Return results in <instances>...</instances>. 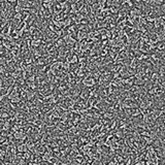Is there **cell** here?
Wrapping results in <instances>:
<instances>
[{"mask_svg":"<svg viewBox=\"0 0 165 165\" xmlns=\"http://www.w3.org/2000/svg\"><path fill=\"white\" fill-rule=\"evenodd\" d=\"M160 80V75L158 73V71H153L152 74L150 75V82L151 83H155Z\"/></svg>","mask_w":165,"mask_h":165,"instance_id":"obj_1","label":"cell"},{"mask_svg":"<svg viewBox=\"0 0 165 165\" xmlns=\"http://www.w3.org/2000/svg\"><path fill=\"white\" fill-rule=\"evenodd\" d=\"M71 1H74V0H71Z\"/></svg>","mask_w":165,"mask_h":165,"instance_id":"obj_4","label":"cell"},{"mask_svg":"<svg viewBox=\"0 0 165 165\" xmlns=\"http://www.w3.org/2000/svg\"><path fill=\"white\" fill-rule=\"evenodd\" d=\"M16 1H18V0H7V2H10V3H15Z\"/></svg>","mask_w":165,"mask_h":165,"instance_id":"obj_3","label":"cell"},{"mask_svg":"<svg viewBox=\"0 0 165 165\" xmlns=\"http://www.w3.org/2000/svg\"><path fill=\"white\" fill-rule=\"evenodd\" d=\"M17 150H18V152H20V153H25L29 149H28V146L26 143H22V144H19L18 146H17Z\"/></svg>","mask_w":165,"mask_h":165,"instance_id":"obj_2","label":"cell"}]
</instances>
